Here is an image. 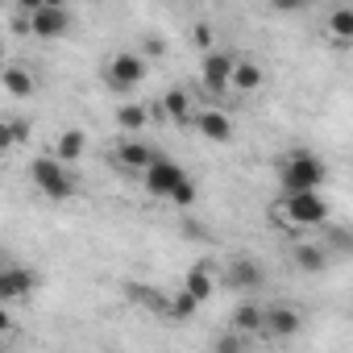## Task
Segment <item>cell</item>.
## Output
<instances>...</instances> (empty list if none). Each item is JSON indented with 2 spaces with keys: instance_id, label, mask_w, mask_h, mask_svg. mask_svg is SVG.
<instances>
[{
  "instance_id": "1",
  "label": "cell",
  "mask_w": 353,
  "mask_h": 353,
  "mask_svg": "<svg viewBox=\"0 0 353 353\" xmlns=\"http://www.w3.org/2000/svg\"><path fill=\"white\" fill-rule=\"evenodd\" d=\"M324 179H328V170H324V162H320L312 150H295V154L283 162V188H287V196L320 192Z\"/></svg>"
},
{
  "instance_id": "2",
  "label": "cell",
  "mask_w": 353,
  "mask_h": 353,
  "mask_svg": "<svg viewBox=\"0 0 353 353\" xmlns=\"http://www.w3.org/2000/svg\"><path fill=\"white\" fill-rule=\"evenodd\" d=\"M30 179H34V188L46 200H71L75 196V183H71V174H67V162H59L54 154H38L30 162Z\"/></svg>"
},
{
  "instance_id": "3",
  "label": "cell",
  "mask_w": 353,
  "mask_h": 353,
  "mask_svg": "<svg viewBox=\"0 0 353 353\" xmlns=\"http://www.w3.org/2000/svg\"><path fill=\"white\" fill-rule=\"evenodd\" d=\"M26 17H30V34L42 38V42L67 38L71 26H75V17H71L63 5H54V0H38V5H26Z\"/></svg>"
},
{
  "instance_id": "4",
  "label": "cell",
  "mask_w": 353,
  "mask_h": 353,
  "mask_svg": "<svg viewBox=\"0 0 353 353\" xmlns=\"http://www.w3.org/2000/svg\"><path fill=\"white\" fill-rule=\"evenodd\" d=\"M283 216H287V225H295V229H320V225H328V200H324L320 192L287 196V200H283Z\"/></svg>"
},
{
  "instance_id": "5",
  "label": "cell",
  "mask_w": 353,
  "mask_h": 353,
  "mask_svg": "<svg viewBox=\"0 0 353 353\" xmlns=\"http://www.w3.org/2000/svg\"><path fill=\"white\" fill-rule=\"evenodd\" d=\"M141 179H145V192H150L154 200H170L174 192L188 183V170L174 162V158H154V166L141 174Z\"/></svg>"
},
{
  "instance_id": "6",
  "label": "cell",
  "mask_w": 353,
  "mask_h": 353,
  "mask_svg": "<svg viewBox=\"0 0 353 353\" xmlns=\"http://www.w3.org/2000/svg\"><path fill=\"white\" fill-rule=\"evenodd\" d=\"M104 71H108V83H112L117 92H133V88L145 79V59H141L137 50H117Z\"/></svg>"
},
{
  "instance_id": "7",
  "label": "cell",
  "mask_w": 353,
  "mask_h": 353,
  "mask_svg": "<svg viewBox=\"0 0 353 353\" xmlns=\"http://www.w3.org/2000/svg\"><path fill=\"white\" fill-rule=\"evenodd\" d=\"M233 71H237V59L225 54V50H208V54L200 59V79H204V88H208L212 96H225V92L233 88Z\"/></svg>"
},
{
  "instance_id": "8",
  "label": "cell",
  "mask_w": 353,
  "mask_h": 353,
  "mask_svg": "<svg viewBox=\"0 0 353 353\" xmlns=\"http://www.w3.org/2000/svg\"><path fill=\"white\" fill-rule=\"evenodd\" d=\"M262 283H266V270H262L258 258H233V262L225 266V287H229V291L250 295V291H258Z\"/></svg>"
},
{
  "instance_id": "9",
  "label": "cell",
  "mask_w": 353,
  "mask_h": 353,
  "mask_svg": "<svg viewBox=\"0 0 353 353\" xmlns=\"http://www.w3.org/2000/svg\"><path fill=\"white\" fill-rule=\"evenodd\" d=\"M38 291V274L30 266H5L0 270V299L5 303H21Z\"/></svg>"
},
{
  "instance_id": "10",
  "label": "cell",
  "mask_w": 353,
  "mask_h": 353,
  "mask_svg": "<svg viewBox=\"0 0 353 353\" xmlns=\"http://www.w3.org/2000/svg\"><path fill=\"white\" fill-rule=\"evenodd\" d=\"M303 328V316L287 303H270L266 307V324H262V336H274V341H287Z\"/></svg>"
},
{
  "instance_id": "11",
  "label": "cell",
  "mask_w": 353,
  "mask_h": 353,
  "mask_svg": "<svg viewBox=\"0 0 353 353\" xmlns=\"http://www.w3.org/2000/svg\"><path fill=\"white\" fill-rule=\"evenodd\" d=\"M196 129H200V137H208V141H233V133H237L233 117L221 112V108H200V112H196Z\"/></svg>"
},
{
  "instance_id": "12",
  "label": "cell",
  "mask_w": 353,
  "mask_h": 353,
  "mask_svg": "<svg viewBox=\"0 0 353 353\" xmlns=\"http://www.w3.org/2000/svg\"><path fill=\"white\" fill-rule=\"evenodd\" d=\"M183 291L200 303H208L216 295V274H212V262H196L188 274H183Z\"/></svg>"
},
{
  "instance_id": "13",
  "label": "cell",
  "mask_w": 353,
  "mask_h": 353,
  "mask_svg": "<svg viewBox=\"0 0 353 353\" xmlns=\"http://www.w3.org/2000/svg\"><path fill=\"white\" fill-rule=\"evenodd\" d=\"M154 158H158V154H154L150 145H141V141H133V137H125V141L117 145V162H121L125 170H141V174H145V170L154 166Z\"/></svg>"
},
{
  "instance_id": "14",
  "label": "cell",
  "mask_w": 353,
  "mask_h": 353,
  "mask_svg": "<svg viewBox=\"0 0 353 353\" xmlns=\"http://www.w3.org/2000/svg\"><path fill=\"white\" fill-rule=\"evenodd\" d=\"M291 262H295L303 274H320V270L328 266V245H320V241H299V245L291 250Z\"/></svg>"
},
{
  "instance_id": "15",
  "label": "cell",
  "mask_w": 353,
  "mask_h": 353,
  "mask_svg": "<svg viewBox=\"0 0 353 353\" xmlns=\"http://www.w3.org/2000/svg\"><path fill=\"white\" fill-rule=\"evenodd\" d=\"M262 83H266V67H262V63H254V59H237V71H233V92L254 96Z\"/></svg>"
},
{
  "instance_id": "16",
  "label": "cell",
  "mask_w": 353,
  "mask_h": 353,
  "mask_svg": "<svg viewBox=\"0 0 353 353\" xmlns=\"http://www.w3.org/2000/svg\"><path fill=\"white\" fill-rule=\"evenodd\" d=\"M83 150H88L83 129H63V133H59V141H54V158H59V162H67V166H75V162L83 158Z\"/></svg>"
},
{
  "instance_id": "17",
  "label": "cell",
  "mask_w": 353,
  "mask_h": 353,
  "mask_svg": "<svg viewBox=\"0 0 353 353\" xmlns=\"http://www.w3.org/2000/svg\"><path fill=\"white\" fill-rule=\"evenodd\" d=\"M262 324H266V307H258V303H241L237 312H233V320H229V328L233 332H262Z\"/></svg>"
},
{
  "instance_id": "18",
  "label": "cell",
  "mask_w": 353,
  "mask_h": 353,
  "mask_svg": "<svg viewBox=\"0 0 353 353\" xmlns=\"http://www.w3.org/2000/svg\"><path fill=\"white\" fill-rule=\"evenodd\" d=\"M162 112H166L170 121H188V117H192V96H188L183 88H170V92L162 96Z\"/></svg>"
},
{
  "instance_id": "19",
  "label": "cell",
  "mask_w": 353,
  "mask_h": 353,
  "mask_svg": "<svg viewBox=\"0 0 353 353\" xmlns=\"http://www.w3.org/2000/svg\"><path fill=\"white\" fill-rule=\"evenodd\" d=\"M0 83H5L9 96H34V75H30L26 67H5Z\"/></svg>"
},
{
  "instance_id": "20",
  "label": "cell",
  "mask_w": 353,
  "mask_h": 353,
  "mask_svg": "<svg viewBox=\"0 0 353 353\" xmlns=\"http://www.w3.org/2000/svg\"><path fill=\"white\" fill-rule=\"evenodd\" d=\"M196 312H200V299H192L188 291L166 295V316H170V320H192Z\"/></svg>"
},
{
  "instance_id": "21",
  "label": "cell",
  "mask_w": 353,
  "mask_h": 353,
  "mask_svg": "<svg viewBox=\"0 0 353 353\" xmlns=\"http://www.w3.org/2000/svg\"><path fill=\"white\" fill-rule=\"evenodd\" d=\"M117 129L121 133H141L145 129V108L141 104H121L117 108Z\"/></svg>"
},
{
  "instance_id": "22",
  "label": "cell",
  "mask_w": 353,
  "mask_h": 353,
  "mask_svg": "<svg viewBox=\"0 0 353 353\" xmlns=\"http://www.w3.org/2000/svg\"><path fill=\"white\" fill-rule=\"evenodd\" d=\"M328 34L341 42H353V9H332L328 13Z\"/></svg>"
},
{
  "instance_id": "23",
  "label": "cell",
  "mask_w": 353,
  "mask_h": 353,
  "mask_svg": "<svg viewBox=\"0 0 353 353\" xmlns=\"http://www.w3.org/2000/svg\"><path fill=\"white\" fill-rule=\"evenodd\" d=\"M324 245H328L332 254H353V229H345V225H328Z\"/></svg>"
},
{
  "instance_id": "24",
  "label": "cell",
  "mask_w": 353,
  "mask_h": 353,
  "mask_svg": "<svg viewBox=\"0 0 353 353\" xmlns=\"http://www.w3.org/2000/svg\"><path fill=\"white\" fill-rule=\"evenodd\" d=\"M241 349H245V336H241V332H233V328H229V332H221V336H216V345H212V353H241Z\"/></svg>"
},
{
  "instance_id": "25",
  "label": "cell",
  "mask_w": 353,
  "mask_h": 353,
  "mask_svg": "<svg viewBox=\"0 0 353 353\" xmlns=\"http://www.w3.org/2000/svg\"><path fill=\"white\" fill-rule=\"evenodd\" d=\"M196 200H200V188H196L192 179H188V183H183L179 192H174V196H170V204H174V208H192Z\"/></svg>"
},
{
  "instance_id": "26",
  "label": "cell",
  "mask_w": 353,
  "mask_h": 353,
  "mask_svg": "<svg viewBox=\"0 0 353 353\" xmlns=\"http://www.w3.org/2000/svg\"><path fill=\"white\" fill-rule=\"evenodd\" d=\"M192 42H196L200 50H208V46H212V30H208V26H196V30H192Z\"/></svg>"
},
{
  "instance_id": "27",
  "label": "cell",
  "mask_w": 353,
  "mask_h": 353,
  "mask_svg": "<svg viewBox=\"0 0 353 353\" xmlns=\"http://www.w3.org/2000/svg\"><path fill=\"white\" fill-rule=\"evenodd\" d=\"M162 50H166V42H162V38H150V42H145V54H150V59H158Z\"/></svg>"
}]
</instances>
